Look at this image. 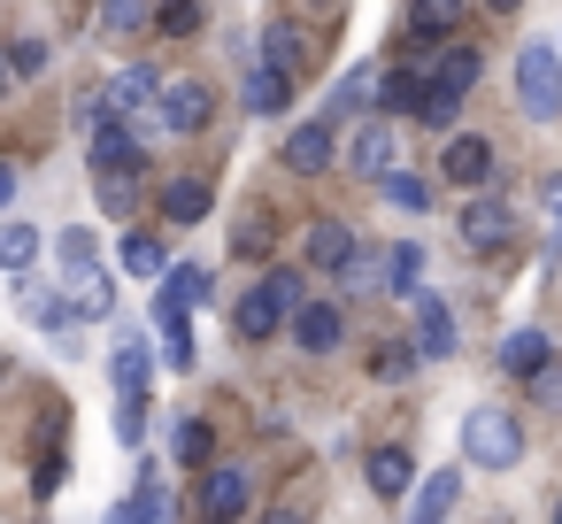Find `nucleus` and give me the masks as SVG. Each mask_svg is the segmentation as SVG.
<instances>
[{"label": "nucleus", "mask_w": 562, "mask_h": 524, "mask_svg": "<svg viewBox=\"0 0 562 524\" xmlns=\"http://www.w3.org/2000/svg\"><path fill=\"white\" fill-rule=\"evenodd\" d=\"M124 524H170V493H162V478H155V470H139V493H132Z\"/></svg>", "instance_id": "28"}, {"label": "nucleus", "mask_w": 562, "mask_h": 524, "mask_svg": "<svg viewBox=\"0 0 562 524\" xmlns=\"http://www.w3.org/2000/svg\"><path fill=\"white\" fill-rule=\"evenodd\" d=\"M116 439H124V447L147 439V393H124V401H116Z\"/></svg>", "instance_id": "35"}, {"label": "nucleus", "mask_w": 562, "mask_h": 524, "mask_svg": "<svg viewBox=\"0 0 562 524\" xmlns=\"http://www.w3.org/2000/svg\"><path fill=\"white\" fill-rule=\"evenodd\" d=\"M270 524H301V509H278V516H270Z\"/></svg>", "instance_id": "49"}, {"label": "nucleus", "mask_w": 562, "mask_h": 524, "mask_svg": "<svg viewBox=\"0 0 562 524\" xmlns=\"http://www.w3.org/2000/svg\"><path fill=\"white\" fill-rule=\"evenodd\" d=\"M416 486V455L408 447H378L370 455V493H408Z\"/></svg>", "instance_id": "22"}, {"label": "nucleus", "mask_w": 562, "mask_h": 524, "mask_svg": "<svg viewBox=\"0 0 562 524\" xmlns=\"http://www.w3.org/2000/svg\"><path fill=\"white\" fill-rule=\"evenodd\" d=\"M355 255H362V247H355V232H347V224H316V232H308V263H316V270H331V278H339Z\"/></svg>", "instance_id": "19"}, {"label": "nucleus", "mask_w": 562, "mask_h": 524, "mask_svg": "<svg viewBox=\"0 0 562 524\" xmlns=\"http://www.w3.org/2000/svg\"><path fill=\"white\" fill-rule=\"evenodd\" d=\"M439 170H447L454 186H485V178H493V140H447Z\"/></svg>", "instance_id": "14"}, {"label": "nucleus", "mask_w": 562, "mask_h": 524, "mask_svg": "<svg viewBox=\"0 0 562 524\" xmlns=\"http://www.w3.org/2000/svg\"><path fill=\"white\" fill-rule=\"evenodd\" d=\"M63 293H70L78 324H93V316H116V278H109L101 263H63Z\"/></svg>", "instance_id": "5"}, {"label": "nucleus", "mask_w": 562, "mask_h": 524, "mask_svg": "<svg viewBox=\"0 0 562 524\" xmlns=\"http://www.w3.org/2000/svg\"><path fill=\"white\" fill-rule=\"evenodd\" d=\"M554 524H562V509H554Z\"/></svg>", "instance_id": "50"}, {"label": "nucleus", "mask_w": 562, "mask_h": 524, "mask_svg": "<svg viewBox=\"0 0 562 524\" xmlns=\"http://www.w3.org/2000/svg\"><path fill=\"white\" fill-rule=\"evenodd\" d=\"M116 524H124V516H116Z\"/></svg>", "instance_id": "51"}, {"label": "nucleus", "mask_w": 562, "mask_h": 524, "mask_svg": "<svg viewBox=\"0 0 562 524\" xmlns=\"http://www.w3.org/2000/svg\"><path fill=\"white\" fill-rule=\"evenodd\" d=\"M139 24H147V0H101V9H93V40H109V47L132 40Z\"/></svg>", "instance_id": "23"}, {"label": "nucleus", "mask_w": 562, "mask_h": 524, "mask_svg": "<svg viewBox=\"0 0 562 524\" xmlns=\"http://www.w3.org/2000/svg\"><path fill=\"white\" fill-rule=\"evenodd\" d=\"M516 109H524L531 124H554V116H562V55H554L547 40L516 55Z\"/></svg>", "instance_id": "2"}, {"label": "nucleus", "mask_w": 562, "mask_h": 524, "mask_svg": "<svg viewBox=\"0 0 562 524\" xmlns=\"http://www.w3.org/2000/svg\"><path fill=\"white\" fill-rule=\"evenodd\" d=\"M408 363H416L408 347H378V378H408Z\"/></svg>", "instance_id": "46"}, {"label": "nucleus", "mask_w": 562, "mask_h": 524, "mask_svg": "<svg viewBox=\"0 0 562 524\" xmlns=\"http://www.w3.org/2000/svg\"><path fill=\"white\" fill-rule=\"evenodd\" d=\"M308 301H301V278L293 270H270V278H255L247 286V301L232 309V324H239V339H270L285 316H301Z\"/></svg>", "instance_id": "1"}, {"label": "nucleus", "mask_w": 562, "mask_h": 524, "mask_svg": "<svg viewBox=\"0 0 562 524\" xmlns=\"http://www.w3.org/2000/svg\"><path fill=\"white\" fill-rule=\"evenodd\" d=\"M232 255H239V263H247V255H270V224H239V232H232Z\"/></svg>", "instance_id": "43"}, {"label": "nucleus", "mask_w": 562, "mask_h": 524, "mask_svg": "<svg viewBox=\"0 0 562 524\" xmlns=\"http://www.w3.org/2000/svg\"><path fill=\"white\" fill-rule=\"evenodd\" d=\"M201 24V0H162V9H155V32H170V40H186Z\"/></svg>", "instance_id": "36"}, {"label": "nucleus", "mask_w": 562, "mask_h": 524, "mask_svg": "<svg viewBox=\"0 0 562 524\" xmlns=\"http://www.w3.org/2000/svg\"><path fill=\"white\" fill-rule=\"evenodd\" d=\"M170 447H178V462H209V455H216V432H209L201 416H186V424L170 432Z\"/></svg>", "instance_id": "32"}, {"label": "nucleus", "mask_w": 562, "mask_h": 524, "mask_svg": "<svg viewBox=\"0 0 562 524\" xmlns=\"http://www.w3.org/2000/svg\"><path fill=\"white\" fill-rule=\"evenodd\" d=\"M547 363H554V339H547V332H508V339H501V370H508V378L531 386Z\"/></svg>", "instance_id": "12"}, {"label": "nucleus", "mask_w": 562, "mask_h": 524, "mask_svg": "<svg viewBox=\"0 0 562 524\" xmlns=\"http://www.w3.org/2000/svg\"><path fill=\"white\" fill-rule=\"evenodd\" d=\"M201 501H209V516H216V524H232V516L247 509V470H239V462H216V470H209V486H201Z\"/></svg>", "instance_id": "16"}, {"label": "nucleus", "mask_w": 562, "mask_h": 524, "mask_svg": "<svg viewBox=\"0 0 562 524\" xmlns=\"http://www.w3.org/2000/svg\"><path fill=\"white\" fill-rule=\"evenodd\" d=\"M101 209H109V216L124 224V216H132V178H116V170H101Z\"/></svg>", "instance_id": "41"}, {"label": "nucleus", "mask_w": 562, "mask_h": 524, "mask_svg": "<svg viewBox=\"0 0 562 524\" xmlns=\"http://www.w3.org/2000/svg\"><path fill=\"white\" fill-rule=\"evenodd\" d=\"M101 101H109V116H155V101H162V78H155L147 63H124V70L101 86Z\"/></svg>", "instance_id": "6"}, {"label": "nucleus", "mask_w": 562, "mask_h": 524, "mask_svg": "<svg viewBox=\"0 0 562 524\" xmlns=\"http://www.w3.org/2000/svg\"><path fill=\"white\" fill-rule=\"evenodd\" d=\"M516 239V216L501 209V201H470L462 209V247L470 255H493V247H508Z\"/></svg>", "instance_id": "10"}, {"label": "nucleus", "mask_w": 562, "mask_h": 524, "mask_svg": "<svg viewBox=\"0 0 562 524\" xmlns=\"http://www.w3.org/2000/svg\"><path fill=\"white\" fill-rule=\"evenodd\" d=\"M55 263H93V232H63L55 239Z\"/></svg>", "instance_id": "44"}, {"label": "nucleus", "mask_w": 562, "mask_h": 524, "mask_svg": "<svg viewBox=\"0 0 562 524\" xmlns=\"http://www.w3.org/2000/svg\"><path fill=\"white\" fill-rule=\"evenodd\" d=\"M385 255H393V293H408V301H416V293H424V286H416V270H424V247H385Z\"/></svg>", "instance_id": "37"}, {"label": "nucleus", "mask_w": 562, "mask_h": 524, "mask_svg": "<svg viewBox=\"0 0 562 524\" xmlns=\"http://www.w3.org/2000/svg\"><path fill=\"white\" fill-rule=\"evenodd\" d=\"M63 470H70V462H63V447H40V470H32V493L47 501V493L63 486Z\"/></svg>", "instance_id": "42"}, {"label": "nucleus", "mask_w": 562, "mask_h": 524, "mask_svg": "<svg viewBox=\"0 0 562 524\" xmlns=\"http://www.w3.org/2000/svg\"><path fill=\"white\" fill-rule=\"evenodd\" d=\"M9 70H16V78H40V70H47V40H16V47H9Z\"/></svg>", "instance_id": "40"}, {"label": "nucleus", "mask_w": 562, "mask_h": 524, "mask_svg": "<svg viewBox=\"0 0 562 524\" xmlns=\"http://www.w3.org/2000/svg\"><path fill=\"white\" fill-rule=\"evenodd\" d=\"M293 339H301L308 355H331V347L347 339V324H339V309H331V301H308V309L293 316Z\"/></svg>", "instance_id": "15"}, {"label": "nucleus", "mask_w": 562, "mask_h": 524, "mask_svg": "<svg viewBox=\"0 0 562 524\" xmlns=\"http://www.w3.org/2000/svg\"><path fill=\"white\" fill-rule=\"evenodd\" d=\"M378 193H385L393 209H424V201H431V186H424V178H408V170H393V178H378Z\"/></svg>", "instance_id": "34"}, {"label": "nucleus", "mask_w": 562, "mask_h": 524, "mask_svg": "<svg viewBox=\"0 0 562 524\" xmlns=\"http://www.w3.org/2000/svg\"><path fill=\"white\" fill-rule=\"evenodd\" d=\"M285 170H301V178H316V170H331V132L324 124H301V132H285Z\"/></svg>", "instance_id": "13"}, {"label": "nucleus", "mask_w": 562, "mask_h": 524, "mask_svg": "<svg viewBox=\"0 0 562 524\" xmlns=\"http://www.w3.org/2000/svg\"><path fill=\"white\" fill-rule=\"evenodd\" d=\"M470 86H477V55H470V47H447V55H439V70H431V93L462 101Z\"/></svg>", "instance_id": "24"}, {"label": "nucleus", "mask_w": 562, "mask_h": 524, "mask_svg": "<svg viewBox=\"0 0 562 524\" xmlns=\"http://www.w3.org/2000/svg\"><path fill=\"white\" fill-rule=\"evenodd\" d=\"M262 63L293 78V70L308 63V47H301V32H293V24H262Z\"/></svg>", "instance_id": "25"}, {"label": "nucleus", "mask_w": 562, "mask_h": 524, "mask_svg": "<svg viewBox=\"0 0 562 524\" xmlns=\"http://www.w3.org/2000/svg\"><path fill=\"white\" fill-rule=\"evenodd\" d=\"M147 124H155V132H170V140L201 132V124H209V86H193V78L162 86V101H155V116H147Z\"/></svg>", "instance_id": "4"}, {"label": "nucleus", "mask_w": 562, "mask_h": 524, "mask_svg": "<svg viewBox=\"0 0 562 524\" xmlns=\"http://www.w3.org/2000/svg\"><path fill=\"white\" fill-rule=\"evenodd\" d=\"M16 301H24V316H32V324H47V332H70V324H78L70 293H47V286H32V278L16 286Z\"/></svg>", "instance_id": "21"}, {"label": "nucleus", "mask_w": 562, "mask_h": 524, "mask_svg": "<svg viewBox=\"0 0 562 524\" xmlns=\"http://www.w3.org/2000/svg\"><path fill=\"white\" fill-rule=\"evenodd\" d=\"M378 93H385V78H378V70H347V78H339V93H331V109H362V101H378Z\"/></svg>", "instance_id": "33"}, {"label": "nucleus", "mask_w": 562, "mask_h": 524, "mask_svg": "<svg viewBox=\"0 0 562 524\" xmlns=\"http://www.w3.org/2000/svg\"><path fill=\"white\" fill-rule=\"evenodd\" d=\"M531 401H547V409H562V363H547V370L531 378Z\"/></svg>", "instance_id": "45"}, {"label": "nucleus", "mask_w": 562, "mask_h": 524, "mask_svg": "<svg viewBox=\"0 0 562 524\" xmlns=\"http://www.w3.org/2000/svg\"><path fill=\"white\" fill-rule=\"evenodd\" d=\"M193 355H201L193 347V324H162V363L170 370H193Z\"/></svg>", "instance_id": "38"}, {"label": "nucleus", "mask_w": 562, "mask_h": 524, "mask_svg": "<svg viewBox=\"0 0 562 524\" xmlns=\"http://www.w3.org/2000/svg\"><path fill=\"white\" fill-rule=\"evenodd\" d=\"M139 163H147V155H139V132H132L124 116H101V124H93V170H124V178H132Z\"/></svg>", "instance_id": "9"}, {"label": "nucleus", "mask_w": 562, "mask_h": 524, "mask_svg": "<svg viewBox=\"0 0 562 524\" xmlns=\"http://www.w3.org/2000/svg\"><path fill=\"white\" fill-rule=\"evenodd\" d=\"M385 270H393V255H378V247H370V255H355V263L339 270V286H347V293H370V286H393Z\"/></svg>", "instance_id": "31"}, {"label": "nucleus", "mask_w": 562, "mask_h": 524, "mask_svg": "<svg viewBox=\"0 0 562 524\" xmlns=\"http://www.w3.org/2000/svg\"><path fill=\"white\" fill-rule=\"evenodd\" d=\"M116 263H124L132 278H170V255H162L155 232H124V239H116Z\"/></svg>", "instance_id": "20"}, {"label": "nucleus", "mask_w": 562, "mask_h": 524, "mask_svg": "<svg viewBox=\"0 0 562 524\" xmlns=\"http://www.w3.org/2000/svg\"><path fill=\"white\" fill-rule=\"evenodd\" d=\"M209 201H216V193H209L201 178H178V186L162 193V209H170L178 224H201V216H209Z\"/></svg>", "instance_id": "30"}, {"label": "nucleus", "mask_w": 562, "mask_h": 524, "mask_svg": "<svg viewBox=\"0 0 562 524\" xmlns=\"http://www.w3.org/2000/svg\"><path fill=\"white\" fill-rule=\"evenodd\" d=\"M201 301H209V270L186 263V270H170V278L155 286V324H193Z\"/></svg>", "instance_id": "7"}, {"label": "nucleus", "mask_w": 562, "mask_h": 524, "mask_svg": "<svg viewBox=\"0 0 562 524\" xmlns=\"http://www.w3.org/2000/svg\"><path fill=\"white\" fill-rule=\"evenodd\" d=\"M109 378H116V393H147V347L124 332V347L109 355Z\"/></svg>", "instance_id": "27"}, {"label": "nucleus", "mask_w": 562, "mask_h": 524, "mask_svg": "<svg viewBox=\"0 0 562 524\" xmlns=\"http://www.w3.org/2000/svg\"><path fill=\"white\" fill-rule=\"evenodd\" d=\"M485 9H493V16H516V9H524V0H485Z\"/></svg>", "instance_id": "48"}, {"label": "nucleus", "mask_w": 562, "mask_h": 524, "mask_svg": "<svg viewBox=\"0 0 562 524\" xmlns=\"http://www.w3.org/2000/svg\"><path fill=\"white\" fill-rule=\"evenodd\" d=\"M547 209H554V232H562V178L547 186Z\"/></svg>", "instance_id": "47"}, {"label": "nucleus", "mask_w": 562, "mask_h": 524, "mask_svg": "<svg viewBox=\"0 0 562 524\" xmlns=\"http://www.w3.org/2000/svg\"><path fill=\"white\" fill-rule=\"evenodd\" d=\"M393 163H401L393 124H362V132L347 140V170H355V178H393Z\"/></svg>", "instance_id": "8"}, {"label": "nucleus", "mask_w": 562, "mask_h": 524, "mask_svg": "<svg viewBox=\"0 0 562 524\" xmlns=\"http://www.w3.org/2000/svg\"><path fill=\"white\" fill-rule=\"evenodd\" d=\"M239 101H247V116H278V109L293 101V78L262 63V70H247V93H239Z\"/></svg>", "instance_id": "18"}, {"label": "nucleus", "mask_w": 562, "mask_h": 524, "mask_svg": "<svg viewBox=\"0 0 562 524\" xmlns=\"http://www.w3.org/2000/svg\"><path fill=\"white\" fill-rule=\"evenodd\" d=\"M424 101H431V78H416V70H385L378 109H416V116H424Z\"/></svg>", "instance_id": "26"}, {"label": "nucleus", "mask_w": 562, "mask_h": 524, "mask_svg": "<svg viewBox=\"0 0 562 524\" xmlns=\"http://www.w3.org/2000/svg\"><path fill=\"white\" fill-rule=\"evenodd\" d=\"M454 493H462V478H454V470H431V478L416 486V501H408V524H447Z\"/></svg>", "instance_id": "17"}, {"label": "nucleus", "mask_w": 562, "mask_h": 524, "mask_svg": "<svg viewBox=\"0 0 562 524\" xmlns=\"http://www.w3.org/2000/svg\"><path fill=\"white\" fill-rule=\"evenodd\" d=\"M416 355H431V363L454 355V316H447V301H431V293H416Z\"/></svg>", "instance_id": "11"}, {"label": "nucleus", "mask_w": 562, "mask_h": 524, "mask_svg": "<svg viewBox=\"0 0 562 524\" xmlns=\"http://www.w3.org/2000/svg\"><path fill=\"white\" fill-rule=\"evenodd\" d=\"M32 255H40V232H32L24 216H9V224H0V263L24 278V270H32Z\"/></svg>", "instance_id": "29"}, {"label": "nucleus", "mask_w": 562, "mask_h": 524, "mask_svg": "<svg viewBox=\"0 0 562 524\" xmlns=\"http://www.w3.org/2000/svg\"><path fill=\"white\" fill-rule=\"evenodd\" d=\"M454 9H462V0H416V40H431V32H454Z\"/></svg>", "instance_id": "39"}, {"label": "nucleus", "mask_w": 562, "mask_h": 524, "mask_svg": "<svg viewBox=\"0 0 562 524\" xmlns=\"http://www.w3.org/2000/svg\"><path fill=\"white\" fill-rule=\"evenodd\" d=\"M462 455L485 462V470H508V462H524V424L508 409H470L462 416Z\"/></svg>", "instance_id": "3"}]
</instances>
